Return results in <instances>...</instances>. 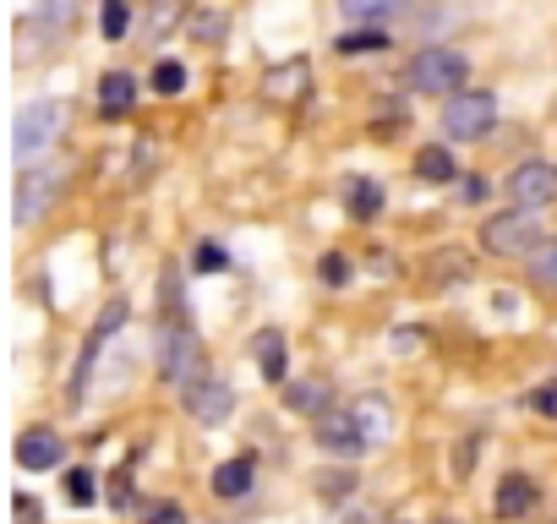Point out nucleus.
<instances>
[{
    "label": "nucleus",
    "instance_id": "f257e3e1",
    "mask_svg": "<svg viewBox=\"0 0 557 524\" xmlns=\"http://www.w3.org/2000/svg\"><path fill=\"white\" fill-rule=\"evenodd\" d=\"M66 121H72V104H66V99H34V104H23V115H17V126H12V153H17L23 164L39 159L45 148L61 142Z\"/></svg>",
    "mask_w": 557,
    "mask_h": 524
},
{
    "label": "nucleus",
    "instance_id": "f03ea898",
    "mask_svg": "<svg viewBox=\"0 0 557 524\" xmlns=\"http://www.w3.org/2000/svg\"><path fill=\"white\" fill-rule=\"evenodd\" d=\"M465 77H470V61H465L459 50H448V45H426V50H416L410 66H405V83H410L416 93H443V99L459 93Z\"/></svg>",
    "mask_w": 557,
    "mask_h": 524
},
{
    "label": "nucleus",
    "instance_id": "7ed1b4c3",
    "mask_svg": "<svg viewBox=\"0 0 557 524\" xmlns=\"http://www.w3.org/2000/svg\"><path fill=\"white\" fill-rule=\"evenodd\" d=\"M492 126H497V99H492L486 88H459V93H448V104H443V132H448L454 142H481Z\"/></svg>",
    "mask_w": 557,
    "mask_h": 524
},
{
    "label": "nucleus",
    "instance_id": "20e7f679",
    "mask_svg": "<svg viewBox=\"0 0 557 524\" xmlns=\"http://www.w3.org/2000/svg\"><path fill=\"white\" fill-rule=\"evenodd\" d=\"M481 246L492 257H530L541 246V219H530V208H508L481 224Z\"/></svg>",
    "mask_w": 557,
    "mask_h": 524
},
{
    "label": "nucleus",
    "instance_id": "39448f33",
    "mask_svg": "<svg viewBox=\"0 0 557 524\" xmlns=\"http://www.w3.org/2000/svg\"><path fill=\"white\" fill-rule=\"evenodd\" d=\"M159 372H164V383H175V388L202 383V345H197L191 328L175 323V328L159 334Z\"/></svg>",
    "mask_w": 557,
    "mask_h": 524
},
{
    "label": "nucleus",
    "instance_id": "423d86ee",
    "mask_svg": "<svg viewBox=\"0 0 557 524\" xmlns=\"http://www.w3.org/2000/svg\"><path fill=\"white\" fill-rule=\"evenodd\" d=\"M508 197H513L519 208L557 202V164H552V159H524V164H513V175H508Z\"/></svg>",
    "mask_w": 557,
    "mask_h": 524
},
{
    "label": "nucleus",
    "instance_id": "0eeeda50",
    "mask_svg": "<svg viewBox=\"0 0 557 524\" xmlns=\"http://www.w3.org/2000/svg\"><path fill=\"white\" fill-rule=\"evenodd\" d=\"M367 442H372V437H367V426H361L356 410H329V415H318V448H323V453L356 459Z\"/></svg>",
    "mask_w": 557,
    "mask_h": 524
},
{
    "label": "nucleus",
    "instance_id": "6e6552de",
    "mask_svg": "<svg viewBox=\"0 0 557 524\" xmlns=\"http://www.w3.org/2000/svg\"><path fill=\"white\" fill-rule=\"evenodd\" d=\"M17 464H23V470H34V475L61 470V464H66V437H61V432H50V426H28V432L17 437Z\"/></svg>",
    "mask_w": 557,
    "mask_h": 524
},
{
    "label": "nucleus",
    "instance_id": "1a4fd4ad",
    "mask_svg": "<svg viewBox=\"0 0 557 524\" xmlns=\"http://www.w3.org/2000/svg\"><path fill=\"white\" fill-rule=\"evenodd\" d=\"M61 197V170H28L17 175V224H34Z\"/></svg>",
    "mask_w": 557,
    "mask_h": 524
},
{
    "label": "nucleus",
    "instance_id": "9d476101",
    "mask_svg": "<svg viewBox=\"0 0 557 524\" xmlns=\"http://www.w3.org/2000/svg\"><path fill=\"white\" fill-rule=\"evenodd\" d=\"M181 404L202 421V426H219L230 410H235V394H230V383H213V377H202V383H191V388H181Z\"/></svg>",
    "mask_w": 557,
    "mask_h": 524
},
{
    "label": "nucleus",
    "instance_id": "9b49d317",
    "mask_svg": "<svg viewBox=\"0 0 557 524\" xmlns=\"http://www.w3.org/2000/svg\"><path fill=\"white\" fill-rule=\"evenodd\" d=\"M492 508H497V519H513V524H519V519H530V513L541 508V486H535L530 475H503Z\"/></svg>",
    "mask_w": 557,
    "mask_h": 524
},
{
    "label": "nucleus",
    "instance_id": "f8f14e48",
    "mask_svg": "<svg viewBox=\"0 0 557 524\" xmlns=\"http://www.w3.org/2000/svg\"><path fill=\"white\" fill-rule=\"evenodd\" d=\"M251 361L262 372V383H285V366H290V350H285V334L278 328H262L251 339Z\"/></svg>",
    "mask_w": 557,
    "mask_h": 524
},
{
    "label": "nucleus",
    "instance_id": "ddd939ff",
    "mask_svg": "<svg viewBox=\"0 0 557 524\" xmlns=\"http://www.w3.org/2000/svg\"><path fill=\"white\" fill-rule=\"evenodd\" d=\"M251 481H257V459H251V453H235V459H224V464L213 470V491H219V497H246Z\"/></svg>",
    "mask_w": 557,
    "mask_h": 524
},
{
    "label": "nucleus",
    "instance_id": "4468645a",
    "mask_svg": "<svg viewBox=\"0 0 557 524\" xmlns=\"http://www.w3.org/2000/svg\"><path fill=\"white\" fill-rule=\"evenodd\" d=\"M137 104V77L132 72H110L104 83H99V110L104 115H126Z\"/></svg>",
    "mask_w": 557,
    "mask_h": 524
},
{
    "label": "nucleus",
    "instance_id": "2eb2a0df",
    "mask_svg": "<svg viewBox=\"0 0 557 524\" xmlns=\"http://www.w3.org/2000/svg\"><path fill=\"white\" fill-rule=\"evenodd\" d=\"M285 404H290V410H301V415H329V410H334V399H329V383H318V377H307V383H290Z\"/></svg>",
    "mask_w": 557,
    "mask_h": 524
},
{
    "label": "nucleus",
    "instance_id": "dca6fc26",
    "mask_svg": "<svg viewBox=\"0 0 557 524\" xmlns=\"http://www.w3.org/2000/svg\"><path fill=\"white\" fill-rule=\"evenodd\" d=\"M345 7V17L350 23H367V28H377V23H388V17H399L410 0H339Z\"/></svg>",
    "mask_w": 557,
    "mask_h": 524
},
{
    "label": "nucleus",
    "instance_id": "f3484780",
    "mask_svg": "<svg viewBox=\"0 0 557 524\" xmlns=\"http://www.w3.org/2000/svg\"><path fill=\"white\" fill-rule=\"evenodd\" d=\"M416 175L432 180V186H448V180L459 175V164H454L448 148H421V153H416Z\"/></svg>",
    "mask_w": 557,
    "mask_h": 524
},
{
    "label": "nucleus",
    "instance_id": "a211bd4d",
    "mask_svg": "<svg viewBox=\"0 0 557 524\" xmlns=\"http://www.w3.org/2000/svg\"><path fill=\"white\" fill-rule=\"evenodd\" d=\"M345 197H350V213H356V219H377V208H383V186L367 180V175H356Z\"/></svg>",
    "mask_w": 557,
    "mask_h": 524
},
{
    "label": "nucleus",
    "instance_id": "6ab92c4d",
    "mask_svg": "<svg viewBox=\"0 0 557 524\" xmlns=\"http://www.w3.org/2000/svg\"><path fill=\"white\" fill-rule=\"evenodd\" d=\"M524 262H530V279H535V285L557 290V240H541V246H535Z\"/></svg>",
    "mask_w": 557,
    "mask_h": 524
},
{
    "label": "nucleus",
    "instance_id": "aec40b11",
    "mask_svg": "<svg viewBox=\"0 0 557 524\" xmlns=\"http://www.w3.org/2000/svg\"><path fill=\"white\" fill-rule=\"evenodd\" d=\"M377 50H388V39H383L377 28H367V23L339 39V55H377Z\"/></svg>",
    "mask_w": 557,
    "mask_h": 524
},
{
    "label": "nucleus",
    "instance_id": "412c9836",
    "mask_svg": "<svg viewBox=\"0 0 557 524\" xmlns=\"http://www.w3.org/2000/svg\"><path fill=\"white\" fill-rule=\"evenodd\" d=\"M148 83H153V93H164V99H175V93L186 88V66H181V61H159Z\"/></svg>",
    "mask_w": 557,
    "mask_h": 524
},
{
    "label": "nucleus",
    "instance_id": "4be33fe9",
    "mask_svg": "<svg viewBox=\"0 0 557 524\" xmlns=\"http://www.w3.org/2000/svg\"><path fill=\"white\" fill-rule=\"evenodd\" d=\"M296 83H307V61H290V66H273V72H268V88H273L278 99H290Z\"/></svg>",
    "mask_w": 557,
    "mask_h": 524
},
{
    "label": "nucleus",
    "instance_id": "5701e85b",
    "mask_svg": "<svg viewBox=\"0 0 557 524\" xmlns=\"http://www.w3.org/2000/svg\"><path fill=\"white\" fill-rule=\"evenodd\" d=\"M66 497H72L77 508H88V502L99 497V475H94V470H72V475H66Z\"/></svg>",
    "mask_w": 557,
    "mask_h": 524
},
{
    "label": "nucleus",
    "instance_id": "b1692460",
    "mask_svg": "<svg viewBox=\"0 0 557 524\" xmlns=\"http://www.w3.org/2000/svg\"><path fill=\"white\" fill-rule=\"evenodd\" d=\"M99 28H104V39H121V34L132 28V12H126V0H104V17H99Z\"/></svg>",
    "mask_w": 557,
    "mask_h": 524
},
{
    "label": "nucleus",
    "instance_id": "393cba45",
    "mask_svg": "<svg viewBox=\"0 0 557 524\" xmlns=\"http://www.w3.org/2000/svg\"><path fill=\"white\" fill-rule=\"evenodd\" d=\"M224 269H230V251L219 240H202L197 246V274H224Z\"/></svg>",
    "mask_w": 557,
    "mask_h": 524
},
{
    "label": "nucleus",
    "instance_id": "a878e982",
    "mask_svg": "<svg viewBox=\"0 0 557 524\" xmlns=\"http://www.w3.org/2000/svg\"><path fill=\"white\" fill-rule=\"evenodd\" d=\"M77 17V0H39V23H55V28H66Z\"/></svg>",
    "mask_w": 557,
    "mask_h": 524
},
{
    "label": "nucleus",
    "instance_id": "bb28decb",
    "mask_svg": "<svg viewBox=\"0 0 557 524\" xmlns=\"http://www.w3.org/2000/svg\"><path fill=\"white\" fill-rule=\"evenodd\" d=\"M524 404H530L535 415H546V421H557V377H552V383H541V388H535V394H530Z\"/></svg>",
    "mask_w": 557,
    "mask_h": 524
},
{
    "label": "nucleus",
    "instance_id": "cd10ccee",
    "mask_svg": "<svg viewBox=\"0 0 557 524\" xmlns=\"http://www.w3.org/2000/svg\"><path fill=\"white\" fill-rule=\"evenodd\" d=\"M475 448H481V437H475V432H470V437L454 448V475H459V481L470 475V464H475Z\"/></svg>",
    "mask_w": 557,
    "mask_h": 524
},
{
    "label": "nucleus",
    "instance_id": "c85d7f7f",
    "mask_svg": "<svg viewBox=\"0 0 557 524\" xmlns=\"http://www.w3.org/2000/svg\"><path fill=\"white\" fill-rule=\"evenodd\" d=\"M345 279H350V262H345L339 251H334V257H323V285H334V290H339Z\"/></svg>",
    "mask_w": 557,
    "mask_h": 524
},
{
    "label": "nucleus",
    "instance_id": "c756f323",
    "mask_svg": "<svg viewBox=\"0 0 557 524\" xmlns=\"http://www.w3.org/2000/svg\"><path fill=\"white\" fill-rule=\"evenodd\" d=\"M148 524H186V513H181L175 502H159V508L148 513Z\"/></svg>",
    "mask_w": 557,
    "mask_h": 524
}]
</instances>
